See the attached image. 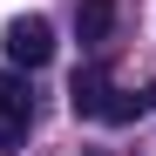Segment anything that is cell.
<instances>
[{"instance_id":"obj_2","label":"cell","mask_w":156,"mask_h":156,"mask_svg":"<svg viewBox=\"0 0 156 156\" xmlns=\"http://www.w3.org/2000/svg\"><path fill=\"white\" fill-rule=\"evenodd\" d=\"M0 48H7L14 68H48V61H55V27H48L41 14H20V20H7Z\"/></svg>"},{"instance_id":"obj_1","label":"cell","mask_w":156,"mask_h":156,"mask_svg":"<svg viewBox=\"0 0 156 156\" xmlns=\"http://www.w3.org/2000/svg\"><path fill=\"white\" fill-rule=\"evenodd\" d=\"M68 109L82 115V122H136L143 102H136V95H122L102 68H82V75H75V88H68Z\"/></svg>"},{"instance_id":"obj_3","label":"cell","mask_w":156,"mask_h":156,"mask_svg":"<svg viewBox=\"0 0 156 156\" xmlns=\"http://www.w3.org/2000/svg\"><path fill=\"white\" fill-rule=\"evenodd\" d=\"M27 122H34V95L20 75H0V143H20L27 136Z\"/></svg>"},{"instance_id":"obj_4","label":"cell","mask_w":156,"mask_h":156,"mask_svg":"<svg viewBox=\"0 0 156 156\" xmlns=\"http://www.w3.org/2000/svg\"><path fill=\"white\" fill-rule=\"evenodd\" d=\"M115 27V0H75V34L82 41H109Z\"/></svg>"}]
</instances>
